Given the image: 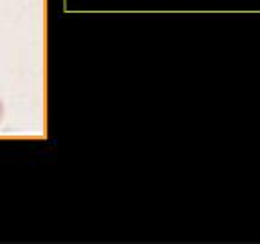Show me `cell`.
Returning <instances> with one entry per match:
<instances>
[{
	"mask_svg": "<svg viewBox=\"0 0 260 244\" xmlns=\"http://www.w3.org/2000/svg\"><path fill=\"white\" fill-rule=\"evenodd\" d=\"M4 116V105H2V100H0V119Z\"/></svg>",
	"mask_w": 260,
	"mask_h": 244,
	"instance_id": "6da1fadb",
	"label": "cell"
}]
</instances>
